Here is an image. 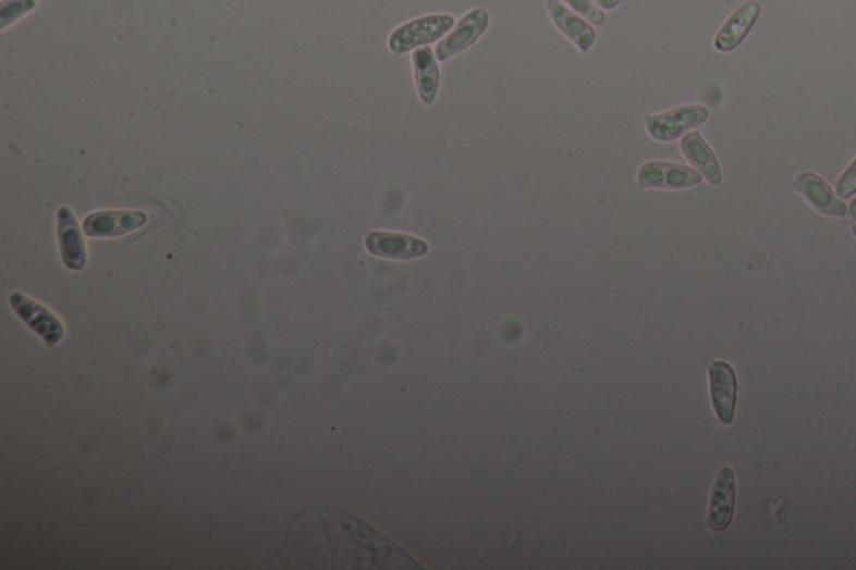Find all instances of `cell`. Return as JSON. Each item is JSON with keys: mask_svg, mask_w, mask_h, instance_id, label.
<instances>
[{"mask_svg": "<svg viewBox=\"0 0 856 570\" xmlns=\"http://www.w3.org/2000/svg\"><path fill=\"white\" fill-rule=\"evenodd\" d=\"M415 566L407 554L345 510L305 513L290 532L273 569H353Z\"/></svg>", "mask_w": 856, "mask_h": 570, "instance_id": "obj_1", "label": "cell"}, {"mask_svg": "<svg viewBox=\"0 0 856 570\" xmlns=\"http://www.w3.org/2000/svg\"><path fill=\"white\" fill-rule=\"evenodd\" d=\"M455 18L449 14L424 15L405 22L392 30L389 37V49L393 54L402 55L428 44L443 39L454 29Z\"/></svg>", "mask_w": 856, "mask_h": 570, "instance_id": "obj_2", "label": "cell"}, {"mask_svg": "<svg viewBox=\"0 0 856 570\" xmlns=\"http://www.w3.org/2000/svg\"><path fill=\"white\" fill-rule=\"evenodd\" d=\"M708 108L701 104H684L662 114L646 117V131L655 141L673 142L684 134L701 126L708 121Z\"/></svg>", "mask_w": 856, "mask_h": 570, "instance_id": "obj_3", "label": "cell"}, {"mask_svg": "<svg viewBox=\"0 0 856 570\" xmlns=\"http://www.w3.org/2000/svg\"><path fill=\"white\" fill-rule=\"evenodd\" d=\"M9 303L22 322L44 339L47 347L54 348L56 345L61 344L65 330L58 314L21 292L11 293Z\"/></svg>", "mask_w": 856, "mask_h": 570, "instance_id": "obj_4", "label": "cell"}, {"mask_svg": "<svg viewBox=\"0 0 856 570\" xmlns=\"http://www.w3.org/2000/svg\"><path fill=\"white\" fill-rule=\"evenodd\" d=\"M699 171L670 161H649L637 171V186L640 189H687L701 185Z\"/></svg>", "mask_w": 856, "mask_h": 570, "instance_id": "obj_5", "label": "cell"}, {"mask_svg": "<svg viewBox=\"0 0 856 570\" xmlns=\"http://www.w3.org/2000/svg\"><path fill=\"white\" fill-rule=\"evenodd\" d=\"M709 394L712 408L723 425H731L736 417L738 404V379L727 361L714 360L709 364Z\"/></svg>", "mask_w": 856, "mask_h": 570, "instance_id": "obj_6", "label": "cell"}, {"mask_svg": "<svg viewBox=\"0 0 856 570\" xmlns=\"http://www.w3.org/2000/svg\"><path fill=\"white\" fill-rule=\"evenodd\" d=\"M490 15L486 9H474L467 12L461 21L455 22L454 29L450 30L439 46L436 54L439 62L449 61L450 58L467 51L489 29Z\"/></svg>", "mask_w": 856, "mask_h": 570, "instance_id": "obj_7", "label": "cell"}, {"mask_svg": "<svg viewBox=\"0 0 856 570\" xmlns=\"http://www.w3.org/2000/svg\"><path fill=\"white\" fill-rule=\"evenodd\" d=\"M365 249L382 260L411 261L428 253V243L403 233L371 232L365 236Z\"/></svg>", "mask_w": 856, "mask_h": 570, "instance_id": "obj_8", "label": "cell"}, {"mask_svg": "<svg viewBox=\"0 0 856 570\" xmlns=\"http://www.w3.org/2000/svg\"><path fill=\"white\" fill-rule=\"evenodd\" d=\"M734 509H736V473L731 467H721L709 497L708 517L706 523L711 532L727 531L733 522Z\"/></svg>", "mask_w": 856, "mask_h": 570, "instance_id": "obj_9", "label": "cell"}, {"mask_svg": "<svg viewBox=\"0 0 856 570\" xmlns=\"http://www.w3.org/2000/svg\"><path fill=\"white\" fill-rule=\"evenodd\" d=\"M149 216L143 211L105 210L86 216L84 233L90 238H118L136 232L148 223Z\"/></svg>", "mask_w": 856, "mask_h": 570, "instance_id": "obj_10", "label": "cell"}, {"mask_svg": "<svg viewBox=\"0 0 856 570\" xmlns=\"http://www.w3.org/2000/svg\"><path fill=\"white\" fill-rule=\"evenodd\" d=\"M76 214L68 207L58 210V239L62 263L73 271H81L87 264V249Z\"/></svg>", "mask_w": 856, "mask_h": 570, "instance_id": "obj_11", "label": "cell"}, {"mask_svg": "<svg viewBox=\"0 0 856 570\" xmlns=\"http://www.w3.org/2000/svg\"><path fill=\"white\" fill-rule=\"evenodd\" d=\"M793 188L810 202V207L827 216L843 218L848 211L845 202L828 186L823 177L815 173H802L792 183Z\"/></svg>", "mask_w": 856, "mask_h": 570, "instance_id": "obj_12", "label": "cell"}, {"mask_svg": "<svg viewBox=\"0 0 856 570\" xmlns=\"http://www.w3.org/2000/svg\"><path fill=\"white\" fill-rule=\"evenodd\" d=\"M547 12L551 15L554 26L568 40H573L580 52H589L592 49L596 44V30L587 18L568 9L562 0H547Z\"/></svg>", "mask_w": 856, "mask_h": 570, "instance_id": "obj_13", "label": "cell"}, {"mask_svg": "<svg viewBox=\"0 0 856 570\" xmlns=\"http://www.w3.org/2000/svg\"><path fill=\"white\" fill-rule=\"evenodd\" d=\"M759 12H761V8L758 2H748V4L736 9L714 36V49L718 52H724V54L738 49L755 27Z\"/></svg>", "mask_w": 856, "mask_h": 570, "instance_id": "obj_14", "label": "cell"}, {"mask_svg": "<svg viewBox=\"0 0 856 570\" xmlns=\"http://www.w3.org/2000/svg\"><path fill=\"white\" fill-rule=\"evenodd\" d=\"M412 67L418 98L424 104H433L440 89V67L436 51L430 46L412 51Z\"/></svg>", "mask_w": 856, "mask_h": 570, "instance_id": "obj_15", "label": "cell"}, {"mask_svg": "<svg viewBox=\"0 0 856 570\" xmlns=\"http://www.w3.org/2000/svg\"><path fill=\"white\" fill-rule=\"evenodd\" d=\"M680 146L684 158L701 173L709 185H721L723 171H721L720 161L698 131L684 134Z\"/></svg>", "mask_w": 856, "mask_h": 570, "instance_id": "obj_16", "label": "cell"}, {"mask_svg": "<svg viewBox=\"0 0 856 570\" xmlns=\"http://www.w3.org/2000/svg\"><path fill=\"white\" fill-rule=\"evenodd\" d=\"M36 0H2L0 2V30H5L24 15L36 9Z\"/></svg>", "mask_w": 856, "mask_h": 570, "instance_id": "obj_17", "label": "cell"}, {"mask_svg": "<svg viewBox=\"0 0 856 570\" xmlns=\"http://www.w3.org/2000/svg\"><path fill=\"white\" fill-rule=\"evenodd\" d=\"M564 4L573 9L577 14L583 15L584 18L592 24V26H604L606 14L594 0H562Z\"/></svg>", "mask_w": 856, "mask_h": 570, "instance_id": "obj_18", "label": "cell"}, {"mask_svg": "<svg viewBox=\"0 0 856 570\" xmlns=\"http://www.w3.org/2000/svg\"><path fill=\"white\" fill-rule=\"evenodd\" d=\"M856 193V158L853 163L846 168L843 176L840 177L839 185H836V195L842 199L852 198Z\"/></svg>", "mask_w": 856, "mask_h": 570, "instance_id": "obj_19", "label": "cell"}, {"mask_svg": "<svg viewBox=\"0 0 856 570\" xmlns=\"http://www.w3.org/2000/svg\"><path fill=\"white\" fill-rule=\"evenodd\" d=\"M602 11H614L615 8H620L621 2L623 0H594Z\"/></svg>", "mask_w": 856, "mask_h": 570, "instance_id": "obj_20", "label": "cell"}, {"mask_svg": "<svg viewBox=\"0 0 856 570\" xmlns=\"http://www.w3.org/2000/svg\"><path fill=\"white\" fill-rule=\"evenodd\" d=\"M848 213H849V216L853 218V220H856V199H855V201H852V205H849Z\"/></svg>", "mask_w": 856, "mask_h": 570, "instance_id": "obj_21", "label": "cell"}, {"mask_svg": "<svg viewBox=\"0 0 856 570\" xmlns=\"http://www.w3.org/2000/svg\"><path fill=\"white\" fill-rule=\"evenodd\" d=\"M852 232H853V236H855L856 238V224H853Z\"/></svg>", "mask_w": 856, "mask_h": 570, "instance_id": "obj_22", "label": "cell"}]
</instances>
